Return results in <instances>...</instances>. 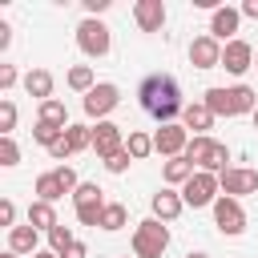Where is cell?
I'll list each match as a JSON object with an SVG mask.
<instances>
[{
	"label": "cell",
	"mask_w": 258,
	"mask_h": 258,
	"mask_svg": "<svg viewBox=\"0 0 258 258\" xmlns=\"http://www.w3.org/2000/svg\"><path fill=\"white\" fill-rule=\"evenodd\" d=\"M137 105H141L153 121L173 125V117H177V113H185L177 77H173V73H149V77L137 85Z\"/></svg>",
	"instance_id": "6da1fadb"
},
{
	"label": "cell",
	"mask_w": 258,
	"mask_h": 258,
	"mask_svg": "<svg viewBox=\"0 0 258 258\" xmlns=\"http://www.w3.org/2000/svg\"><path fill=\"white\" fill-rule=\"evenodd\" d=\"M202 101L210 105V113L214 117H242V113H254L258 109V93L250 89V85H214V89H206L202 93Z\"/></svg>",
	"instance_id": "7a4b0ae2"
},
{
	"label": "cell",
	"mask_w": 258,
	"mask_h": 258,
	"mask_svg": "<svg viewBox=\"0 0 258 258\" xmlns=\"http://www.w3.org/2000/svg\"><path fill=\"white\" fill-rule=\"evenodd\" d=\"M185 157H189L198 169H206V173H222V169H230V165H226V161H230V149H226L222 141H214L210 133H206V137H189Z\"/></svg>",
	"instance_id": "3957f363"
},
{
	"label": "cell",
	"mask_w": 258,
	"mask_h": 258,
	"mask_svg": "<svg viewBox=\"0 0 258 258\" xmlns=\"http://www.w3.org/2000/svg\"><path fill=\"white\" fill-rule=\"evenodd\" d=\"M165 246H169L165 222H157V218L137 222V230H133V258H161Z\"/></svg>",
	"instance_id": "277c9868"
},
{
	"label": "cell",
	"mask_w": 258,
	"mask_h": 258,
	"mask_svg": "<svg viewBox=\"0 0 258 258\" xmlns=\"http://www.w3.org/2000/svg\"><path fill=\"white\" fill-rule=\"evenodd\" d=\"M77 48H81L85 56H93V60L109 56V48H113L109 24H105V20H97V16H85V20L77 24Z\"/></svg>",
	"instance_id": "5b68a950"
},
{
	"label": "cell",
	"mask_w": 258,
	"mask_h": 258,
	"mask_svg": "<svg viewBox=\"0 0 258 258\" xmlns=\"http://www.w3.org/2000/svg\"><path fill=\"white\" fill-rule=\"evenodd\" d=\"M222 198V185H218V173H206V169H198L185 185H181V202L185 206H194V210H202V206H214Z\"/></svg>",
	"instance_id": "8992f818"
},
{
	"label": "cell",
	"mask_w": 258,
	"mask_h": 258,
	"mask_svg": "<svg viewBox=\"0 0 258 258\" xmlns=\"http://www.w3.org/2000/svg\"><path fill=\"white\" fill-rule=\"evenodd\" d=\"M214 226H218V234H230V238H238V234L246 230V210H242V202L222 194V198L214 202Z\"/></svg>",
	"instance_id": "52a82bcc"
},
{
	"label": "cell",
	"mask_w": 258,
	"mask_h": 258,
	"mask_svg": "<svg viewBox=\"0 0 258 258\" xmlns=\"http://www.w3.org/2000/svg\"><path fill=\"white\" fill-rule=\"evenodd\" d=\"M117 105H121V89L113 81H101L93 93H85V117H93V121H105Z\"/></svg>",
	"instance_id": "ba28073f"
},
{
	"label": "cell",
	"mask_w": 258,
	"mask_h": 258,
	"mask_svg": "<svg viewBox=\"0 0 258 258\" xmlns=\"http://www.w3.org/2000/svg\"><path fill=\"white\" fill-rule=\"evenodd\" d=\"M218 185H222V194H226V198H246V194H254V189H258V169L230 165V169H222V173H218Z\"/></svg>",
	"instance_id": "9c48e42d"
},
{
	"label": "cell",
	"mask_w": 258,
	"mask_h": 258,
	"mask_svg": "<svg viewBox=\"0 0 258 258\" xmlns=\"http://www.w3.org/2000/svg\"><path fill=\"white\" fill-rule=\"evenodd\" d=\"M93 149H97L101 161H109L113 153H121V149H125L121 125H113V121H97V125H93Z\"/></svg>",
	"instance_id": "30bf717a"
},
{
	"label": "cell",
	"mask_w": 258,
	"mask_h": 258,
	"mask_svg": "<svg viewBox=\"0 0 258 258\" xmlns=\"http://www.w3.org/2000/svg\"><path fill=\"white\" fill-rule=\"evenodd\" d=\"M185 145H189V129H185V125H161V129L153 133V149H157L161 157H181Z\"/></svg>",
	"instance_id": "8fae6325"
},
{
	"label": "cell",
	"mask_w": 258,
	"mask_h": 258,
	"mask_svg": "<svg viewBox=\"0 0 258 258\" xmlns=\"http://www.w3.org/2000/svg\"><path fill=\"white\" fill-rule=\"evenodd\" d=\"M189 64L194 69H222V44L206 32V36H194L189 40Z\"/></svg>",
	"instance_id": "7c38bea8"
},
{
	"label": "cell",
	"mask_w": 258,
	"mask_h": 258,
	"mask_svg": "<svg viewBox=\"0 0 258 258\" xmlns=\"http://www.w3.org/2000/svg\"><path fill=\"white\" fill-rule=\"evenodd\" d=\"M238 24H242V8H218L214 16H210V36L218 40V44H230V40H238L234 32H238Z\"/></svg>",
	"instance_id": "4fadbf2b"
},
{
	"label": "cell",
	"mask_w": 258,
	"mask_h": 258,
	"mask_svg": "<svg viewBox=\"0 0 258 258\" xmlns=\"http://www.w3.org/2000/svg\"><path fill=\"white\" fill-rule=\"evenodd\" d=\"M254 48L246 44V40H230V44H222V69L226 73H234V77H242L246 69H254Z\"/></svg>",
	"instance_id": "5bb4252c"
},
{
	"label": "cell",
	"mask_w": 258,
	"mask_h": 258,
	"mask_svg": "<svg viewBox=\"0 0 258 258\" xmlns=\"http://www.w3.org/2000/svg\"><path fill=\"white\" fill-rule=\"evenodd\" d=\"M133 20H137L141 32H161V24H165V4H161V0H137V4H133Z\"/></svg>",
	"instance_id": "9a60e30c"
},
{
	"label": "cell",
	"mask_w": 258,
	"mask_h": 258,
	"mask_svg": "<svg viewBox=\"0 0 258 258\" xmlns=\"http://www.w3.org/2000/svg\"><path fill=\"white\" fill-rule=\"evenodd\" d=\"M149 206H153V218H157V222H173V218H181V210H185V202H181L177 189H157Z\"/></svg>",
	"instance_id": "2e32d148"
},
{
	"label": "cell",
	"mask_w": 258,
	"mask_h": 258,
	"mask_svg": "<svg viewBox=\"0 0 258 258\" xmlns=\"http://www.w3.org/2000/svg\"><path fill=\"white\" fill-rule=\"evenodd\" d=\"M24 93L36 97L40 105L52 101V73H48V69H28V73H24Z\"/></svg>",
	"instance_id": "e0dca14e"
},
{
	"label": "cell",
	"mask_w": 258,
	"mask_h": 258,
	"mask_svg": "<svg viewBox=\"0 0 258 258\" xmlns=\"http://www.w3.org/2000/svg\"><path fill=\"white\" fill-rule=\"evenodd\" d=\"M194 173H198V165H194L185 153H181V157H169V161L161 165V177H165V185H185Z\"/></svg>",
	"instance_id": "ac0fdd59"
},
{
	"label": "cell",
	"mask_w": 258,
	"mask_h": 258,
	"mask_svg": "<svg viewBox=\"0 0 258 258\" xmlns=\"http://www.w3.org/2000/svg\"><path fill=\"white\" fill-rule=\"evenodd\" d=\"M185 129H194V137H206V129L214 125V113H210V105L206 101H194V105H185Z\"/></svg>",
	"instance_id": "d6986e66"
},
{
	"label": "cell",
	"mask_w": 258,
	"mask_h": 258,
	"mask_svg": "<svg viewBox=\"0 0 258 258\" xmlns=\"http://www.w3.org/2000/svg\"><path fill=\"white\" fill-rule=\"evenodd\" d=\"M36 242H40V230H32V226L8 230V250L12 254H36Z\"/></svg>",
	"instance_id": "ffe728a7"
},
{
	"label": "cell",
	"mask_w": 258,
	"mask_h": 258,
	"mask_svg": "<svg viewBox=\"0 0 258 258\" xmlns=\"http://www.w3.org/2000/svg\"><path fill=\"white\" fill-rule=\"evenodd\" d=\"M64 198V185H60V177H56V169H48V173H40L36 177V202H60Z\"/></svg>",
	"instance_id": "44dd1931"
},
{
	"label": "cell",
	"mask_w": 258,
	"mask_h": 258,
	"mask_svg": "<svg viewBox=\"0 0 258 258\" xmlns=\"http://www.w3.org/2000/svg\"><path fill=\"white\" fill-rule=\"evenodd\" d=\"M28 226L48 234V230H52V226H60V222H56V210H52L48 202H32V206H28Z\"/></svg>",
	"instance_id": "7402d4cb"
},
{
	"label": "cell",
	"mask_w": 258,
	"mask_h": 258,
	"mask_svg": "<svg viewBox=\"0 0 258 258\" xmlns=\"http://www.w3.org/2000/svg\"><path fill=\"white\" fill-rule=\"evenodd\" d=\"M125 149H129V157H133V161H145L149 153H157V149H153V137H149V133H141V129H129Z\"/></svg>",
	"instance_id": "603a6c76"
},
{
	"label": "cell",
	"mask_w": 258,
	"mask_h": 258,
	"mask_svg": "<svg viewBox=\"0 0 258 258\" xmlns=\"http://www.w3.org/2000/svg\"><path fill=\"white\" fill-rule=\"evenodd\" d=\"M36 121H44V125H56V129H69V109H64V101H44L40 105V117Z\"/></svg>",
	"instance_id": "cb8c5ba5"
},
{
	"label": "cell",
	"mask_w": 258,
	"mask_h": 258,
	"mask_svg": "<svg viewBox=\"0 0 258 258\" xmlns=\"http://www.w3.org/2000/svg\"><path fill=\"white\" fill-rule=\"evenodd\" d=\"M64 141H69L73 153L93 149V125H69V129H64Z\"/></svg>",
	"instance_id": "d4e9b609"
},
{
	"label": "cell",
	"mask_w": 258,
	"mask_h": 258,
	"mask_svg": "<svg viewBox=\"0 0 258 258\" xmlns=\"http://www.w3.org/2000/svg\"><path fill=\"white\" fill-rule=\"evenodd\" d=\"M69 89H77V93H93V89H97L93 69H89V64H73V69H69Z\"/></svg>",
	"instance_id": "484cf974"
},
{
	"label": "cell",
	"mask_w": 258,
	"mask_h": 258,
	"mask_svg": "<svg viewBox=\"0 0 258 258\" xmlns=\"http://www.w3.org/2000/svg\"><path fill=\"white\" fill-rule=\"evenodd\" d=\"M105 198H97V202H85V206H77V222L81 226H101V214H105Z\"/></svg>",
	"instance_id": "4316f807"
},
{
	"label": "cell",
	"mask_w": 258,
	"mask_h": 258,
	"mask_svg": "<svg viewBox=\"0 0 258 258\" xmlns=\"http://www.w3.org/2000/svg\"><path fill=\"white\" fill-rule=\"evenodd\" d=\"M125 218H129V214H125V206H121V202H109V206H105V214H101V230H109V234H113V230H121V226H125Z\"/></svg>",
	"instance_id": "83f0119b"
},
{
	"label": "cell",
	"mask_w": 258,
	"mask_h": 258,
	"mask_svg": "<svg viewBox=\"0 0 258 258\" xmlns=\"http://www.w3.org/2000/svg\"><path fill=\"white\" fill-rule=\"evenodd\" d=\"M12 129H16V101L0 97V137H12Z\"/></svg>",
	"instance_id": "f1b7e54d"
},
{
	"label": "cell",
	"mask_w": 258,
	"mask_h": 258,
	"mask_svg": "<svg viewBox=\"0 0 258 258\" xmlns=\"http://www.w3.org/2000/svg\"><path fill=\"white\" fill-rule=\"evenodd\" d=\"M73 242H77V238H73V230H69V226H52V230H48V246H52V254H56V258H60Z\"/></svg>",
	"instance_id": "f546056e"
},
{
	"label": "cell",
	"mask_w": 258,
	"mask_h": 258,
	"mask_svg": "<svg viewBox=\"0 0 258 258\" xmlns=\"http://www.w3.org/2000/svg\"><path fill=\"white\" fill-rule=\"evenodd\" d=\"M60 137H64V129H56V125H44V121L32 125V141H40V145H48V149H52Z\"/></svg>",
	"instance_id": "4dcf8cb0"
},
{
	"label": "cell",
	"mask_w": 258,
	"mask_h": 258,
	"mask_svg": "<svg viewBox=\"0 0 258 258\" xmlns=\"http://www.w3.org/2000/svg\"><path fill=\"white\" fill-rule=\"evenodd\" d=\"M20 161V145L12 137H0V165H16Z\"/></svg>",
	"instance_id": "1f68e13d"
},
{
	"label": "cell",
	"mask_w": 258,
	"mask_h": 258,
	"mask_svg": "<svg viewBox=\"0 0 258 258\" xmlns=\"http://www.w3.org/2000/svg\"><path fill=\"white\" fill-rule=\"evenodd\" d=\"M129 165H133V157H129V149H121V153H113V157L105 161V169H109V173H125Z\"/></svg>",
	"instance_id": "d6a6232c"
},
{
	"label": "cell",
	"mask_w": 258,
	"mask_h": 258,
	"mask_svg": "<svg viewBox=\"0 0 258 258\" xmlns=\"http://www.w3.org/2000/svg\"><path fill=\"white\" fill-rule=\"evenodd\" d=\"M56 177H60V185H64V194H77V169L73 165H56Z\"/></svg>",
	"instance_id": "836d02e7"
},
{
	"label": "cell",
	"mask_w": 258,
	"mask_h": 258,
	"mask_svg": "<svg viewBox=\"0 0 258 258\" xmlns=\"http://www.w3.org/2000/svg\"><path fill=\"white\" fill-rule=\"evenodd\" d=\"M0 226H8V230H16V206H12L8 198L0 202Z\"/></svg>",
	"instance_id": "e575fe53"
},
{
	"label": "cell",
	"mask_w": 258,
	"mask_h": 258,
	"mask_svg": "<svg viewBox=\"0 0 258 258\" xmlns=\"http://www.w3.org/2000/svg\"><path fill=\"white\" fill-rule=\"evenodd\" d=\"M12 85H16V69H12V64H0V89L8 93Z\"/></svg>",
	"instance_id": "d590c367"
},
{
	"label": "cell",
	"mask_w": 258,
	"mask_h": 258,
	"mask_svg": "<svg viewBox=\"0 0 258 258\" xmlns=\"http://www.w3.org/2000/svg\"><path fill=\"white\" fill-rule=\"evenodd\" d=\"M60 258H89V246H85V242H73V246H69Z\"/></svg>",
	"instance_id": "8d00e7d4"
},
{
	"label": "cell",
	"mask_w": 258,
	"mask_h": 258,
	"mask_svg": "<svg viewBox=\"0 0 258 258\" xmlns=\"http://www.w3.org/2000/svg\"><path fill=\"white\" fill-rule=\"evenodd\" d=\"M113 0H85V8H89V16H101L105 8H109Z\"/></svg>",
	"instance_id": "74e56055"
},
{
	"label": "cell",
	"mask_w": 258,
	"mask_h": 258,
	"mask_svg": "<svg viewBox=\"0 0 258 258\" xmlns=\"http://www.w3.org/2000/svg\"><path fill=\"white\" fill-rule=\"evenodd\" d=\"M48 153H52L56 161H60V157H73V149H69V141H64V137H60V141H56V145H52Z\"/></svg>",
	"instance_id": "f35d334b"
},
{
	"label": "cell",
	"mask_w": 258,
	"mask_h": 258,
	"mask_svg": "<svg viewBox=\"0 0 258 258\" xmlns=\"http://www.w3.org/2000/svg\"><path fill=\"white\" fill-rule=\"evenodd\" d=\"M8 44H12V28L0 20V48H8Z\"/></svg>",
	"instance_id": "ab89813d"
},
{
	"label": "cell",
	"mask_w": 258,
	"mask_h": 258,
	"mask_svg": "<svg viewBox=\"0 0 258 258\" xmlns=\"http://www.w3.org/2000/svg\"><path fill=\"white\" fill-rule=\"evenodd\" d=\"M242 16H254V20H258V0H246V4H242Z\"/></svg>",
	"instance_id": "60d3db41"
},
{
	"label": "cell",
	"mask_w": 258,
	"mask_h": 258,
	"mask_svg": "<svg viewBox=\"0 0 258 258\" xmlns=\"http://www.w3.org/2000/svg\"><path fill=\"white\" fill-rule=\"evenodd\" d=\"M32 258H56V254H52V250H36Z\"/></svg>",
	"instance_id": "b9f144b4"
},
{
	"label": "cell",
	"mask_w": 258,
	"mask_h": 258,
	"mask_svg": "<svg viewBox=\"0 0 258 258\" xmlns=\"http://www.w3.org/2000/svg\"><path fill=\"white\" fill-rule=\"evenodd\" d=\"M185 258H210V254H202V250H189V254H185Z\"/></svg>",
	"instance_id": "7bdbcfd3"
},
{
	"label": "cell",
	"mask_w": 258,
	"mask_h": 258,
	"mask_svg": "<svg viewBox=\"0 0 258 258\" xmlns=\"http://www.w3.org/2000/svg\"><path fill=\"white\" fill-rule=\"evenodd\" d=\"M0 258H20V254H12V250H8V254H0Z\"/></svg>",
	"instance_id": "ee69618b"
},
{
	"label": "cell",
	"mask_w": 258,
	"mask_h": 258,
	"mask_svg": "<svg viewBox=\"0 0 258 258\" xmlns=\"http://www.w3.org/2000/svg\"><path fill=\"white\" fill-rule=\"evenodd\" d=\"M250 117H254V129H258V109H254V113H250Z\"/></svg>",
	"instance_id": "f6af8a7d"
},
{
	"label": "cell",
	"mask_w": 258,
	"mask_h": 258,
	"mask_svg": "<svg viewBox=\"0 0 258 258\" xmlns=\"http://www.w3.org/2000/svg\"><path fill=\"white\" fill-rule=\"evenodd\" d=\"M254 69H258V56H254Z\"/></svg>",
	"instance_id": "bcb514c9"
}]
</instances>
